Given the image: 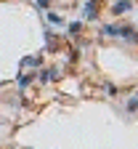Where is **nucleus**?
Masks as SVG:
<instances>
[{
	"mask_svg": "<svg viewBox=\"0 0 138 149\" xmlns=\"http://www.w3.org/2000/svg\"><path fill=\"white\" fill-rule=\"evenodd\" d=\"M120 35L125 37V40H133V43H138V32H135L133 27H125V29H120Z\"/></svg>",
	"mask_w": 138,
	"mask_h": 149,
	"instance_id": "f257e3e1",
	"label": "nucleus"
},
{
	"mask_svg": "<svg viewBox=\"0 0 138 149\" xmlns=\"http://www.w3.org/2000/svg\"><path fill=\"white\" fill-rule=\"evenodd\" d=\"M48 19H51L53 24H61V16H56V13H48Z\"/></svg>",
	"mask_w": 138,
	"mask_h": 149,
	"instance_id": "20e7f679",
	"label": "nucleus"
},
{
	"mask_svg": "<svg viewBox=\"0 0 138 149\" xmlns=\"http://www.w3.org/2000/svg\"><path fill=\"white\" fill-rule=\"evenodd\" d=\"M128 8H130V0H120L112 11H114V13H122V11H128Z\"/></svg>",
	"mask_w": 138,
	"mask_h": 149,
	"instance_id": "f03ea898",
	"label": "nucleus"
},
{
	"mask_svg": "<svg viewBox=\"0 0 138 149\" xmlns=\"http://www.w3.org/2000/svg\"><path fill=\"white\" fill-rule=\"evenodd\" d=\"M135 107H138V96H135V99H130V112H133Z\"/></svg>",
	"mask_w": 138,
	"mask_h": 149,
	"instance_id": "423d86ee",
	"label": "nucleus"
},
{
	"mask_svg": "<svg viewBox=\"0 0 138 149\" xmlns=\"http://www.w3.org/2000/svg\"><path fill=\"white\" fill-rule=\"evenodd\" d=\"M106 35H120V27H104Z\"/></svg>",
	"mask_w": 138,
	"mask_h": 149,
	"instance_id": "7ed1b4c3",
	"label": "nucleus"
},
{
	"mask_svg": "<svg viewBox=\"0 0 138 149\" xmlns=\"http://www.w3.org/2000/svg\"><path fill=\"white\" fill-rule=\"evenodd\" d=\"M37 6H40V8H48V6H51V0H37Z\"/></svg>",
	"mask_w": 138,
	"mask_h": 149,
	"instance_id": "39448f33",
	"label": "nucleus"
}]
</instances>
